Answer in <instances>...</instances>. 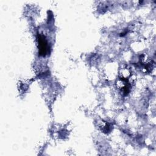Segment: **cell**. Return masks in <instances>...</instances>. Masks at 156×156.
Here are the masks:
<instances>
[{
    "label": "cell",
    "mask_w": 156,
    "mask_h": 156,
    "mask_svg": "<svg viewBox=\"0 0 156 156\" xmlns=\"http://www.w3.org/2000/svg\"><path fill=\"white\" fill-rule=\"evenodd\" d=\"M37 41L39 54L42 56L46 55L49 52V45L46 39L45 38L44 36L38 34Z\"/></svg>",
    "instance_id": "cell-1"
}]
</instances>
